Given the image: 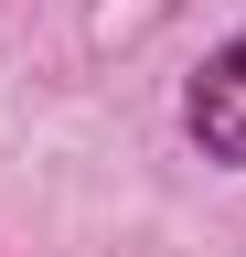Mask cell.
I'll use <instances>...</instances> for the list:
<instances>
[{"label": "cell", "instance_id": "cell-1", "mask_svg": "<svg viewBox=\"0 0 246 257\" xmlns=\"http://www.w3.org/2000/svg\"><path fill=\"white\" fill-rule=\"evenodd\" d=\"M182 118H193V140H203L214 161H235V172H246V32H235V43H225V54L193 75Z\"/></svg>", "mask_w": 246, "mask_h": 257}]
</instances>
